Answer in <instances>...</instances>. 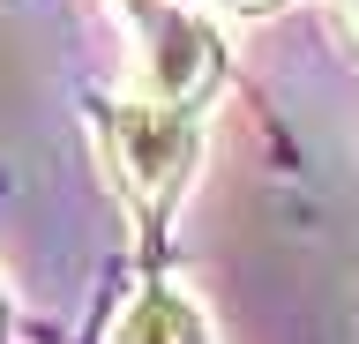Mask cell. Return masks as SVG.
<instances>
[{
  "label": "cell",
  "instance_id": "7a4b0ae2",
  "mask_svg": "<svg viewBox=\"0 0 359 344\" xmlns=\"http://www.w3.org/2000/svg\"><path fill=\"white\" fill-rule=\"evenodd\" d=\"M135 38V90L157 105L202 113L210 90L224 83V38L202 0H120Z\"/></svg>",
  "mask_w": 359,
  "mask_h": 344
},
{
  "label": "cell",
  "instance_id": "6da1fadb",
  "mask_svg": "<svg viewBox=\"0 0 359 344\" xmlns=\"http://www.w3.org/2000/svg\"><path fill=\"white\" fill-rule=\"evenodd\" d=\"M97 135H105V165L120 180V195L142 217H165L172 195L187 187V172H195V158H202V120L187 105H157L142 90L128 105H105Z\"/></svg>",
  "mask_w": 359,
  "mask_h": 344
},
{
  "label": "cell",
  "instance_id": "5b68a950",
  "mask_svg": "<svg viewBox=\"0 0 359 344\" xmlns=\"http://www.w3.org/2000/svg\"><path fill=\"white\" fill-rule=\"evenodd\" d=\"M232 15H269V8H285V0H224Z\"/></svg>",
  "mask_w": 359,
  "mask_h": 344
},
{
  "label": "cell",
  "instance_id": "277c9868",
  "mask_svg": "<svg viewBox=\"0 0 359 344\" xmlns=\"http://www.w3.org/2000/svg\"><path fill=\"white\" fill-rule=\"evenodd\" d=\"M330 15H337V23H344V38H352V46H359V0H330Z\"/></svg>",
  "mask_w": 359,
  "mask_h": 344
},
{
  "label": "cell",
  "instance_id": "3957f363",
  "mask_svg": "<svg viewBox=\"0 0 359 344\" xmlns=\"http://www.w3.org/2000/svg\"><path fill=\"white\" fill-rule=\"evenodd\" d=\"M112 344H210V329H202V315L180 292H142L128 315H120Z\"/></svg>",
  "mask_w": 359,
  "mask_h": 344
}]
</instances>
